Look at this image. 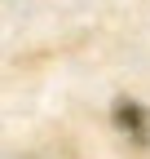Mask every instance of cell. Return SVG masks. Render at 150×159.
Segmentation results:
<instances>
[{
    "mask_svg": "<svg viewBox=\"0 0 150 159\" xmlns=\"http://www.w3.org/2000/svg\"><path fill=\"white\" fill-rule=\"evenodd\" d=\"M115 128H119L133 146H150V111H146L141 102L119 97V102H115Z\"/></svg>",
    "mask_w": 150,
    "mask_h": 159,
    "instance_id": "cell-1",
    "label": "cell"
}]
</instances>
